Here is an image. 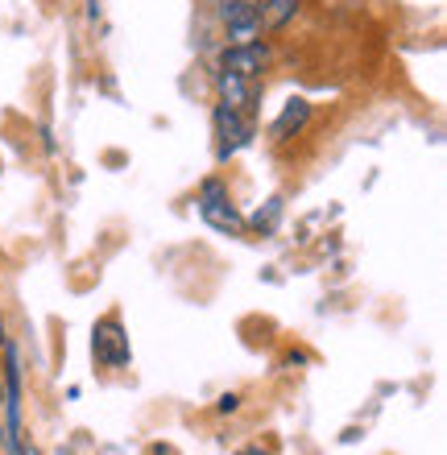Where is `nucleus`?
Segmentation results:
<instances>
[{
  "mask_svg": "<svg viewBox=\"0 0 447 455\" xmlns=\"http://www.w3.org/2000/svg\"><path fill=\"white\" fill-rule=\"evenodd\" d=\"M195 204H199V216L216 228V232H228V236H241L244 232V216L228 199V187H224V182L207 179L204 187H199V199H195Z\"/></svg>",
  "mask_w": 447,
  "mask_h": 455,
  "instance_id": "f257e3e1",
  "label": "nucleus"
},
{
  "mask_svg": "<svg viewBox=\"0 0 447 455\" xmlns=\"http://www.w3.org/2000/svg\"><path fill=\"white\" fill-rule=\"evenodd\" d=\"M92 356L104 369H124L133 360V347H129V336H124L121 319H100L92 327Z\"/></svg>",
  "mask_w": 447,
  "mask_h": 455,
  "instance_id": "f03ea898",
  "label": "nucleus"
},
{
  "mask_svg": "<svg viewBox=\"0 0 447 455\" xmlns=\"http://www.w3.org/2000/svg\"><path fill=\"white\" fill-rule=\"evenodd\" d=\"M220 21L228 29L232 46H244V42H261V4L257 0H220Z\"/></svg>",
  "mask_w": 447,
  "mask_h": 455,
  "instance_id": "7ed1b4c3",
  "label": "nucleus"
},
{
  "mask_svg": "<svg viewBox=\"0 0 447 455\" xmlns=\"http://www.w3.org/2000/svg\"><path fill=\"white\" fill-rule=\"evenodd\" d=\"M249 141H253V116L232 112L220 104L216 108V154H220V162H228L232 154H241Z\"/></svg>",
  "mask_w": 447,
  "mask_h": 455,
  "instance_id": "20e7f679",
  "label": "nucleus"
},
{
  "mask_svg": "<svg viewBox=\"0 0 447 455\" xmlns=\"http://www.w3.org/2000/svg\"><path fill=\"white\" fill-rule=\"evenodd\" d=\"M269 67V46L266 42H244V46H228L220 54V71L241 75V79H257Z\"/></svg>",
  "mask_w": 447,
  "mask_h": 455,
  "instance_id": "39448f33",
  "label": "nucleus"
},
{
  "mask_svg": "<svg viewBox=\"0 0 447 455\" xmlns=\"http://www.w3.org/2000/svg\"><path fill=\"white\" fill-rule=\"evenodd\" d=\"M216 92H220V104H224V108L253 116V108H257V87H253V79H241V75L216 71Z\"/></svg>",
  "mask_w": 447,
  "mask_h": 455,
  "instance_id": "423d86ee",
  "label": "nucleus"
},
{
  "mask_svg": "<svg viewBox=\"0 0 447 455\" xmlns=\"http://www.w3.org/2000/svg\"><path fill=\"white\" fill-rule=\"evenodd\" d=\"M307 116H311V104H307V100H286V108H282V116L274 120V137H278V141H286V137H294V132L302 129V124H307Z\"/></svg>",
  "mask_w": 447,
  "mask_h": 455,
  "instance_id": "0eeeda50",
  "label": "nucleus"
},
{
  "mask_svg": "<svg viewBox=\"0 0 447 455\" xmlns=\"http://www.w3.org/2000/svg\"><path fill=\"white\" fill-rule=\"evenodd\" d=\"M299 12V0H261V29H286Z\"/></svg>",
  "mask_w": 447,
  "mask_h": 455,
  "instance_id": "6e6552de",
  "label": "nucleus"
},
{
  "mask_svg": "<svg viewBox=\"0 0 447 455\" xmlns=\"http://www.w3.org/2000/svg\"><path fill=\"white\" fill-rule=\"evenodd\" d=\"M236 406H241V397H236V394H224V397H220V414H232Z\"/></svg>",
  "mask_w": 447,
  "mask_h": 455,
  "instance_id": "1a4fd4ad",
  "label": "nucleus"
},
{
  "mask_svg": "<svg viewBox=\"0 0 447 455\" xmlns=\"http://www.w3.org/2000/svg\"><path fill=\"white\" fill-rule=\"evenodd\" d=\"M241 455H274V451H269V447H266V451H261V447H244Z\"/></svg>",
  "mask_w": 447,
  "mask_h": 455,
  "instance_id": "9d476101",
  "label": "nucleus"
},
{
  "mask_svg": "<svg viewBox=\"0 0 447 455\" xmlns=\"http://www.w3.org/2000/svg\"><path fill=\"white\" fill-rule=\"evenodd\" d=\"M4 344H9V339H4V323H0V347H4Z\"/></svg>",
  "mask_w": 447,
  "mask_h": 455,
  "instance_id": "9b49d317",
  "label": "nucleus"
},
{
  "mask_svg": "<svg viewBox=\"0 0 447 455\" xmlns=\"http://www.w3.org/2000/svg\"><path fill=\"white\" fill-rule=\"evenodd\" d=\"M0 406H4V385H0Z\"/></svg>",
  "mask_w": 447,
  "mask_h": 455,
  "instance_id": "f8f14e48",
  "label": "nucleus"
}]
</instances>
